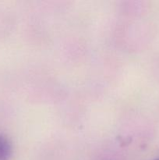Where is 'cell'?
Listing matches in <instances>:
<instances>
[{
	"label": "cell",
	"mask_w": 159,
	"mask_h": 160,
	"mask_svg": "<svg viewBox=\"0 0 159 160\" xmlns=\"http://www.w3.org/2000/svg\"><path fill=\"white\" fill-rule=\"evenodd\" d=\"M12 154L10 141L6 135L0 133V160H9Z\"/></svg>",
	"instance_id": "cell-1"
},
{
	"label": "cell",
	"mask_w": 159,
	"mask_h": 160,
	"mask_svg": "<svg viewBox=\"0 0 159 160\" xmlns=\"http://www.w3.org/2000/svg\"><path fill=\"white\" fill-rule=\"evenodd\" d=\"M154 160H159V159H154Z\"/></svg>",
	"instance_id": "cell-2"
}]
</instances>
